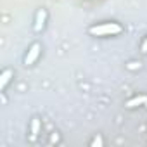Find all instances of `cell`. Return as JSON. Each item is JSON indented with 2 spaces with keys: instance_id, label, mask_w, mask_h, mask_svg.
Masks as SVG:
<instances>
[{
  "instance_id": "cell-1",
  "label": "cell",
  "mask_w": 147,
  "mask_h": 147,
  "mask_svg": "<svg viewBox=\"0 0 147 147\" xmlns=\"http://www.w3.org/2000/svg\"><path fill=\"white\" fill-rule=\"evenodd\" d=\"M121 26L118 24H102V26H94L90 28L92 35H107V33H119Z\"/></svg>"
},
{
  "instance_id": "cell-2",
  "label": "cell",
  "mask_w": 147,
  "mask_h": 147,
  "mask_svg": "<svg viewBox=\"0 0 147 147\" xmlns=\"http://www.w3.org/2000/svg\"><path fill=\"white\" fill-rule=\"evenodd\" d=\"M38 49H40V45H33V49H31L30 55L26 57V64H31V62L36 59V55H38Z\"/></svg>"
},
{
  "instance_id": "cell-3",
  "label": "cell",
  "mask_w": 147,
  "mask_h": 147,
  "mask_svg": "<svg viewBox=\"0 0 147 147\" xmlns=\"http://www.w3.org/2000/svg\"><path fill=\"white\" fill-rule=\"evenodd\" d=\"M43 18H45V12H43V11H42V12H40V14H38V24H36V30H40V26H42V24H43V23H40V21H43Z\"/></svg>"
},
{
  "instance_id": "cell-4",
  "label": "cell",
  "mask_w": 147,
  "mask_h": 147,
  "mask_svg": "<svg viewBox=\"0 0 147 147\" xmlns=\"http://www.w3.org/2000/svg\"><path fill=\"white\" fill-rule=\"evenodd\" d=\"M142 52H147V40H145L144 45H142Z\"/></svg>"
}]
</instances>
